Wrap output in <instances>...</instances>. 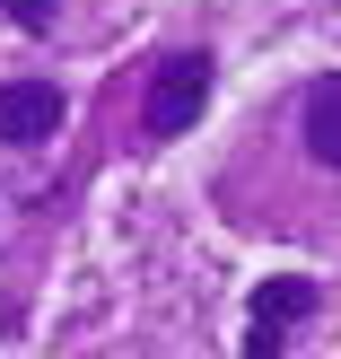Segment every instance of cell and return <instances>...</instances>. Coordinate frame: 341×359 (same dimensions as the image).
I'll return each mask as SVG.
<instances>
[{"mask_svg": "<svg viewBox=\"0 0 341 359\" xmlns=\"http://www.w3.org/2000/svg\"><path fill=\"white\" fill-rule=\"evenodd\" d=\"M210 53L193 44V53H158L149 62V88H140V132L149 140H184L193 123H202V105H210Z\"/></svg>", "mask_w": 341, "mask_h": 359, "instance_id": "6da1fadb", "label": "cell"}, {"mask_svg": "<svg viewBox=\"0 0 341 359\" xmlns=\"http://www.w3.org/2000/svg\"><path fill=\"white\" fill-rule=\"evenodd\" d=\"M324 316V280L307 272H272L254 280V307H245V359H289V333Z\"/></svg>", "mask_w": 341, "mask_h": 359, "instance_id": "7a4b0ae2", "label": "cell"}, {"mask_svg": "<svg viewBox=\"0 0 341 359\" xmlns=\"http://www.w3.org/2000/svg\"><path fill=\"white\" fill-rule=\"evenodd\" d=\"M62 88L53 79H0V149H35V140L62 132Z\"/></svg>", "mask_w": 341, "mask_h": 359, "instance_id": "3957f363", "label": "cell"}, {"mask_svg": "<svg viewBox=\"0 0 341 359\" xmlns=\"http://www.w3.org/2000/svg\"><path fill=\"white\" fill-rule=\"evenodd\" d=\"M298 132H307L315 167H341V70H324V79L298 97Z\"/></svg>", "mask_w": 341, "mask_h": 359, "instance_id": "277c9868", "label": "cell"}, {"mask_svg": "<svg viewBox=\"0 0 341 359\" xmlns=\"http://www.w3.org/2000/svg\"><path fill=\"white\" fill-rule=\"evenodd\" d=\"M0 18L18 35H53V0H0Z\"/></svg>", "mask_w": 341, "mask_h": 359, "instance_id": "5b68a950", "label": "cell"}]
</instances>
